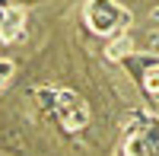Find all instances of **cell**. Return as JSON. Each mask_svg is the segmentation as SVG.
<instances>
[{"label":"cell","mask_w":159,"mask_h":156,"mask_svg":"<svg viewBox=\"0 0 159 156\" xmlns=\"http://www.w3.org/2000/svg\"><path fill=\"white\" fill-rule=\"evenodd\" d=\"M16 73V67H13V61H7V57H0V89H3L7 83H10V76Z\"/></svg>","instance_id":"cell-6"},{"label":"cell","mask_w":159,"mask_h":156,"mask_svg":"<svg viewBox=\"0 0 159 156\" xmlns=\"http://www.w3.org/2000/svg\"><path fill=\"white\" fill-rule=\"evenodd\" d=\"M140 83H143V89L150 93V99H156V102H159V61H150L147 67H143Z\"/></svg>","instance_id":"cell-5"},{"label":"cell","mask_w":159,"mask_h":156,"mask_svg":"<svg viewBox=\"0 0 159 156\" xmlns=\"http://www.w3.org/2000/svg\"><path fill=\"white\" fill-rule=\"evenodd\" d=\"M51 102H54V115L57 121L67 127V131H80V127L89 124V105L83 96H76L73 89H57L54 96H51Z\"/></svg>","instance_id":"cell-3"},{"label":"cell","mask_w":159,"mask_h":156,"mask_svg":"<svg viewBox=\"0 0 159 156\" xmlns=\"http://www.w3.org/2000/svg\"><path fill=\"white\" fill-rule=\"evenodd\" d=\"M124 153L127 156H159V115L137 112L127 121Z\"/></svg>","instance_id":"cell-1"},{"label":"cell","mask_w":159,"mask_h":156,"mask_svg":"<svg viewBox=\"0 0 159 156\" xmlns=\"http://www.w3.org/2000/svg\"><path fill=\"white\" fill-rule=\"evenodd\" d=\"M156 45H159V38H156Z\"/></svg>","instance_id":"cell-7"},{"label":"cell","mask_w":159,"mask_h":156,"mask_svg":"<svg viewBox=\"0 0 159 156\" xmlns=\"http://www.w3.org/2000/svg\"><path fill=\"white\" fill-rule=\"evenodd\" d=\"M83 16H86V25L96 35H115L124 25H130V13L118 0H89Z\"/></svg>","instance_id":"cell-2"},{"label":"cell","mask_w":159,"mask_h":156,"mask_svg":"<svg viewBox=\"0 0 159 156\" xmlns=\"http://www.w3.org/2000/svg\"><path fill=\"white\" fill-rule=\"evenodd\" d=\"M22 25H25V13L19 7H0V38H3V42L19 38Z\"/></svg>","instance_id":"cell-4"}]
</instances>
